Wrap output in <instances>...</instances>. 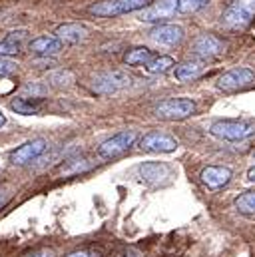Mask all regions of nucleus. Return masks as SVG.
I'll return each instance as SVG.
<instances>
[{"label": "nucleus", "mask_w": 255, "mask_h": 257, "mask_svg": "<svg viewBox=\"0 0 255 257\" xmlns=\"http://www.w3.org/2000/svg\"><path fill=\"white\" fill-rule=\"evenodd\" d=\"M48 82L54 84L56 88H66V86H70L74 82V76L68 70H58V72H52L48 76Z\"/></svg>", "instance_id": "23"}, {"label": "nucleus", "mask_w": 255, "mask_h": 257, "mask_svg": "<svg viewBox=\"0 0 255 257\" xmlns=\"http://www.w3.org/2000/svg\"><path fill=\"white\" fill-rule=\"evenodd\" d=\"M140 148L144 152H152V154H172L178 150V140L172 138L170 134L150 132L140 140Z\"/></svg>", "instance_id": "10"}, {"label": "nucleus", "mask_w": 255, "mask_h": 257, "mask_svg": "<svg viewBox=\"0 0 255 257\" xmlns=\"http://www.w3.org/2000/svg\"><path fill=\"white\" fill-rule=\"evenodd\" d=\"M235 207H237L239 213L255 215V192L241 193V195L235 199Z\"/></svg>", "instance_id": "21"}, {"label": "nucleus", "mask_w": 255, "mask_h": 257, "mask_svg": "<svg viewBox=\"0 0 255 257\" xmlns=\"http://www.w3.org/2000/svg\"><path fill=\"white\" fill-rule=\"evenodd\" d=\"M156 116L160 120H168V122H176V120H184L195 112V102L190 98H168L164 102H160L156 106Z\"/></svg>", "instance_id": "3"}, {"label": "nucleus", "mask_w": 255, "mask_h": 257, "mask_svg": "<svg viewBox=\"0 0 255 257\" xmlns=\"http://www.w3.org/2000/svg\"><path fill=\"white\" fill-rule=\"evenodd\" d=\"M96 162L88 160V158H80V160H70L68 166H64L60 176L62 178H68V176H80V174H86L90 170H94Z\"/></svg>", "instance_id": "18"}, {"label": "nucleus", "mask_w": 255, "mask_h": 257, "mask_svg": "<svg viewBox=\"0 0 255 257\" xmlns=\"http://www.w3.org/2000/svg\"><path fill=\"white\" fill-rule=\"evenodd\" d=\"M20 52V46H14L10 42H0V58H6V56H16Z\"/></svg>", "instance_id": "26"}, {"label": "nucleus", "mask_w": 255, "mask_h": 257, "mask_svg": "<svg viewBox=\"0 0 255 257\" xmlns=\"http://www.w3.org/2000/svg\"><path fill=\"white\" fill-rule=\"evenodd\" d=\"M207 2L209 0H178V8H180V12L190 14V12H197L199 8H203Z\"/></svg>", "instance_id": "24"}, {"label": "nucleus", "mask_w": 255, "mask_h": 257, "mask_svg": "<svg viewBox=\"0 0 255 257\" xmlns=\"http://www.w3.org/2000/svg\"><path fill=\"white\" fill-rule=\"evenodd\" d=\"M26 257H54V253H52L50 249H40V251L30 253V255H26Z\"/></svg>", "instance_id": "29"}, {"label": "nucleus", "mask_w": 255, "mask_h": 257, "mask_svg": "<svg viewBox=\"0 0 255 257\" xmlns=\"http://www.w3.org/2000/svg\"><path fill=\"white\" fill-rule=\"evenodd\" d=\"M247 180H249V182H255V166L247 172Z\"/></svg>", "instance_id": "31"}, {"label": "nucleus", "mask_w": 255, "mask_h": 257, "mask_svg": "<svg viewBox=\"0 0 255 257\" xmlns=\"http://www.w3.org/2000/svg\"><path fill=\"white\" fill-rule=\"evenodd\" d=\"M172 66H174V58H172V56H156V58H152V60L146 64V70H148L150 74H164V72H168Z\"/></svg>", "instance_id": "20"}, {"label": "nucleus", "mask_w": 255, "mask_h": 257, "mask_svg": "<svg viewBox=\"0 0 255 257\" xmlns=\"http://www.w3.org/2000/svg\"><path fill=\"white\" fill-rule=\"evenodd\" d=\"M136 172H138V178L144 184H150V186H162V184H166L172 178V170L164 162H146V164H140L136 168Z\"/></svg>", "instance_id": "9"}, {"label": "nucleus", "mask_w": 255, "mask_h": 257, "mask_svg": "<svg viewBox=\"0 0 255 257\" xmlns=\"http://www.w3.org/2000/svg\"><path fill=\"white\" fill-rule=\"evenodd\" d=\"M46 150H48V142L44 138H36V140H30V142L22 144L20 148H16L10 154V162L14 166H26V164L38 160Z\"/></svg>", "instance_id": "8"}, {"label": "nucleus", "mask_w": 255, "mask_h": 257, "mask_svg": "<svg viewBox=\"0 0 255 257\" xmlns=\"http://www.w3.org/2000/svg\"><path fill=\"white\" fill-rule=\"evenodd\" d=\"M253 80V70H249V68H233V70L225 72L223 76H219L217 90H221V92H237V90L247 88Z\"/></svg>", "instance_id": "7"}, {"label": "nucleus", "mask_w": 255, "mask_h": 257, "mask_svg": "<svg viewBox=\"0 0 255 257\" xmlns=\"http://www.w3.org/2000/svg\"><path fill=\"white\" fill-rule=\"evenodd\" d=\"M138 140V134L134 130H124V132H118L116 136L108 138L106 142L100 144L98 148V156L104 158V160H110V158H116V156H122L124 152H128Z\"/></svg>", "instance_id": "6"}, {"label": "nucleus", "mask_w": 255, "mask_h": 257, "mask_svg": "<svg viewBox=\"0 0 255 257\" xmlns=\"http://www.w3.org/2000/svg\"><path fill=\"white\" fill-rule=\"evenodd\" d=\"M199 178H201V182H203L209 190H221L223 186L229 184V180H231V170H229V168H221V166H207L205 170H201Z\"/></svg>", "instance_id": "14"}, {"label": "nucleus", "mask_w": 255, "mask_h": 257, "mask_svg": "<svg viewBox=\"0 0 255 257\" xmlns=\"http://www.w3.org/2000/svg\"><path fill=\"white\" fill-rule=\"evenodd\" d=\"M10 108L16 112V114H36L38 112V106L28 102V98H16L10 102Z\"/></svg>", "instance_id": "22"}, {"label": "nucleus", "mask_w": 255, "mask_h": 257, "mask_svg": "<svg viewBox=\"0 0 255 257\" xmlns=\"http://www.w3.org/2000/svg\"><path fill=\"white\" fill-rule=\"evenodd\" d=\"M255 18V0H233L221 14V24L229 30L247 28Z\"/></svg>", "instance_id": "1"}, {"label": "nucleus", "mask_w": 255, "mask_h": 257, "mask_svg": "<svg viewBox=\"0 0 255 257\" xmlns=\"http://www.w3.org/2000/svg\"><path fill=\"white\" fill-rule=\"evenodd\" d=\"M150 38L164 46H176L184 40V28L176 24H160L150 32Z\"/></svg>", "instance_id": "13"}, {"label": "nucleus", "mask_w": 255, "mask_h": 257, "mask_svg": "<svg viewBox=\"0 0 255 257\" xmlns=\"http://www.w3.org/2000/svg\"><path fill=\"white\" fill-rule=\"evenodd\" d=\"M28 48L32 54L36 56H42V58H48V56H54L58 54L64 48V42L58 40L56 36H38L34 40L28 42Z\"/></svg>", "instance_id": "15"}, {"label": "nucleus", "mask_w": 255, "mask_h": 257, "mask_svg": "<svg viewBox=\"0 0 255 257\" xmlns=\"http://www.w3.org/2000/svg\"><path fill=\"white\" fill-rule=\"evenodd\" d=\"M48 90H46V86H42L40 82H30V84H26L24 88H22V98H26L28 94H32V98H42L44 94H46Z\"/></svg>", "instance_id": "25"}, {"label": "nucleus", "mask_w": 255, "mask_h": 257, "mask_svg": "<svg viewBox=\"0 0 255 257\" xmlns=\"http://www.w3.org/2000/svg\"><path fill=\"white\" fill-rule=\"evenodd\" d=\"M56 38L64 44H80L88 38V28L82 24H62L56 28Z\"/></svg>", "instance_id": "16"}, {"label": "nucleus", "mask_w": 255, "mask_h": 257, "mask_svg": "<svg viewBox=\"0 0 255 257\" xmlns=\"http://www.w3.org/2000/svg\"><path fill=\"white\" fill-rule=\"evenodd\" d=\"M253 160H255V154H253Z\"/></svg>", "instance_id": "33"}, {"label": "nucleus", "mask_w": 255, "mask_h": 257, "mask_svg": "<svg viewBox=\"0 0 255 257\" xmlns=\"http://www.w3.org/2000/svg\"><path fill=\"white\" fill-rule=\"evenodd\" d=\"M16 70V62L8 60V58H0V76H8Z\"/></svg>", "instance_id": "27"}, {"label": "nucleus", "mask_w": 255, "mask_h": 257, "mask_svg": "<svg viewBox=\"0 0 255 257\" xmlns=\"http://www.w3.org/2000/svg\"><path fill=\"white\" fill-rule=\"evenodd\" d=\"M128 86H132V78L122 70L100 72L92 78V90L98 94H114V92L124 90Z\"/></svg>", "instance_id": "5"}, {"label": "nucleus", "mask_w": 255, "mask_h": 257, "mask_svg": "<svg viewBox=\"0 0 255 257\" xmlns=\"http://www.w3.org/2000/svg\"><path fill=\"white\" fill-rule=\"evenodd\" d=\"M152 58H154V56H152V50L138 46V48L128 50V54L124 56V62H126L128 66H146Z\"/></svg>", "instance_id": "19"}, {"label": "nucleus", "mask_w": 255, "mask_h": 257, "mask_svg": "<svg viewBox=\"0 0 255 257\" xmlns=\"http://www.w3.org/2000/svg\"><path fill=\"white\" fill-rule=\"evenodd\" d=\"M8 199H10V190H8V188H2V190H0V209L6 205Z\"/></svg>", "instance_id": "28"}, {"label": "nucleus", "mask_w": 255, "mask_h": 257, "mask_svg": "<svg viewBox=\"0 0 255 257\" xmlns=\"http://www.w3.org/2000/svg\"><path fill=\"white\" fill-rule=\"evenodd\" d=\"M203 70H205L203 60H199V58L186 60V62H182V64H178L174 68V78L180 80V82H190V80L199 78L203 74Z\"/></svg>", "instance_id": "17"}, {"label": "nucleus", "mask_w": 255, "mask_h": 257, "mask_svg": "<svg viewBox=\"0 0 255 257\" xmlns=\"http://www.w3.org/2000/svg\"><path fill=\"white\" fill-rule=\"evenodd\" d=\"M209 134L227 140V142H241L255 136V124L245 122V120H217L209 126Z\"/></svg>", "instance_id": "2"}, {"label": "nucleus", "mask_w": 255, "mask_h": 257, "mask_svg": "<svg viewBox=\"0 0 255 257\" xmlns=\"http://www.w3.org/2000/svg\"><path fill=\"white\" fill-rule=\"evenodd\" d=\"M66 257H94V253H90V251H74V253H70V255H66Z\"/></svg>", "instance_id": "30"}, {"label": "nucleus", "mask_w": 255, "mask_h": 257, "mask_svg": "<svg viewBox=\"0 0 255 257\" xmlns=\"http://www.w3.org/2000/svg\"><path fill=\"white\" fill-rule=\"evenodd\" d=\"M4 124H6V116H4V114H2V110H0V128H2Z\"/></svg>", "instance_id": "32"}, {"label": "nucleus", "mask_w": 255, "mask_h": 257, "mask_svg": "<svg viewBox=\"0 0 255 257\" xmlns=\"http://www.w3.org/2000/svg\"><path fill=\"white\" fill-rule=\"evenodd\" d=\"M146 2L148 0H102V2L92 4L88 12L98 18H110V16H120V14L140 10L146 6Z\"/></svg>", "instance_id": "4"}, {"label": "nucleus", "mask_w": 255, "mask_h": 257, "mask_svg": "<svg viewBox=\"0 0 255 257\" xmlns=\"http://www.w3.org/2000/svg\"><path fill=\"white\" fill-rule=\"evenodd\" d=\"M178 0H160L148 8H144L138 18L142 22H160V20H166V18H172L176 12H178Z\"/></svg>", "instance_id": "12"}, {"label": "nucleus", "mask_w": 255, "mask_h": 257, "mask_svg": "<svg viewBox=\"0 0 255 257\" xmlns=\"http://www.w3.org/2000/svg\"><path fill=\"white\" fill-rule=\"evenodd\" d=\"M223 48H225V44H223L219 38H215L213 34H201V36H197V38L193 40V44H191V52H193V56H197L199 60L213 58V56L221 54Z\"/></svg>", "instance_id": "11"}]
</instances>
